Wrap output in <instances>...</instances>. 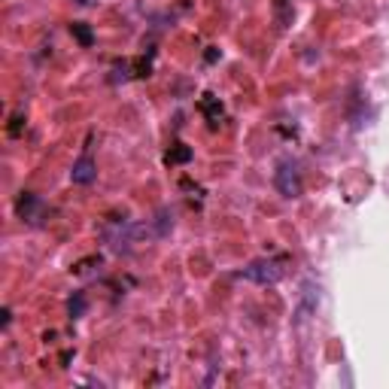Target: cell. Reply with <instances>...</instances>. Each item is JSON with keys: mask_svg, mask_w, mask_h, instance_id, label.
I'll use <instances>...</instances> for the list:
<instances>
[{"mask_svg": "<svg viewBox=\"0 0 389 389\" xmlns=\"http://www.w3.org/2000/svg\"><path fill=\"white\" fill-rule=\"evenodd\" d=\"M241 277L253 280V283L259 286H274L283 280V264H280L277 259H259V262H250L246 268L241 271Z\"/></svg>", "mask_w": 389, "mask_h": 389, "instance_id": "obj_1", "label": "cell"}, {"mask_svg": "<svg viewBox=\"0 0 389 389\" xmlns=\"http://www.w3.org/2000/svg\"><path fill=\"white\" fill-rule=\"evenodd\" d=\"M274 186L280 189V195L283 198H298L301 195V170H298V164L292 159H286V161H280V168L274 173Z\"/></svg>", "mask_w": 389, "mask_h": 389, "instance_id": "obj_2", "label": "cell"}, {"mask_svg": "<svg viewBox=\"0 0 389 389\" xmlns=\"http://www.w3.org/2000/svg\"><path fill=\"white\" fill-rule=\"evenodd\" d=\"M70 180H73V183H79V186H86V183H92V180H95V159H92L88 152L82 155L77 164H73Z\"/></svg>", "mask_w": 389, "mask_h": 389, "instance_id": "obj_3", "label": "cell"}, {"mask_svg": "<svg viewBox=\"0 0 389 389\" xmlns=\"http://www.w3.org/2000/svg\"><path fill=\"white\" fill-rule=\"evenodd\" d=\"M37 210H40V198L31 195V192H22L19 201H15V213H19L22 219H34Z\"/></svg>", "mask_w": 389, "mask_h": 389, "instance_id": "obj_4", "label": "cell"}, {"mask_svg": "<svg viewBox=\"0 0 389 389\" xmlns=\"http://www.w3.org/2000/svg\"><path fill=\"white\" fill-rule=\"evenodd\" d=\"M70 34L77 37V40H79V46H86V49L95 43V37H92V28H88L86 22H73V24H70Z\"/></svg>", "mask_w": 389, "mask_h": 389, "instance_id": "obj_5", "label": "cell"}, {"mask_svg": "<svg viewBox=\"0 0 389 389\" xmlns=\"http://www.w3.org/2000/svg\"><path fill=\"white\" fill-rule=\"evenodd\" d=\"M189 159H192V149L183 146V143H177L168 155H164V161H168V164H186Z\"/></svg>", "mask_w": 389, "mask_h": 389, "instance_id": "obj_6", "label": "cell"}, {"mask_svg": "<svg viewBox=\"0 0 389 389\" xmlns=\"http://www.w3.org/2000/svg\"><path fill=\"white\" fill-rule=\"evenodd\" d=\"M68 313H70V319H79L82 313H86V295H82V292H73V298L68 301Z\"/></svg>", "mask_w": 389, "mask_h": 389, "instance_id": "obj_7", "label": "cell"}, {"mask_svg": "<svg viewBox=\"0 0 389 389\" xmlns=\"http://www.w3.org/2000/svg\"><path fill=\"white\" fill-rule=\"evenodd\" d=\"M170 225H173V216H170L168 210H159V231H155V235L164 237V235L170 231Z\"/></svg>", "mask_w": 389, "mask_h": 389, "instance_id": "obj_8", "label": "cell"}, {"mask_svg": "<svg viewBox=\"0 0 389 389\" xmlns=\"http://www.w3.org/2000/svg\"><path fill=\"white\" fill-rule=\"evenodd\" d=\"M210 97H213V95H204V110L210 113V119H219V116H222V106H216V104L210 101Z\"/></svg>", "mask_w": 389, "mask_h": 389, "instance_id": "obj_9", "label": "cell"}, {"mask_svg": "<svg viewBox=\"0 0 389 389\" xmlns=\"http://www.w3.org/2000/svg\"><path fill=\"white\" fill-rule=\"evenodd\" d=\"M274 6H277V22H280V28H286V22H289V15H286V0H274Z\"/></svg>", "mask_w": 389, "mask_h": 389, "instance_id": "obj_10", "label": "cell"}, {"mask_svg": "<svg viewBox=\"0 0 389 389\" xmlns=\"http://www.w3.org/2000/svg\"><path fill=\"white\" fill-rule=\"evenodd\" d=\"M77 3H88V0H77Z\"/></svg>", "mask_w": 389, "mask_h": 389, "instance_id": "obj_11", "label": "cell"}]
</instances>
